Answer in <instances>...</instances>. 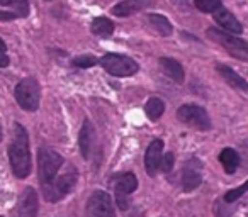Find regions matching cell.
Instances as JSON below:
<instances>
[{
	"label": "cell",
	"mask_w": 248,
	"mask_h": 217,
	"mask_svg": "<svg viewBox=\"0 0 248 217\" xmlns=\"http://www.w3.org/2000/svg\"><path fill=\"white\" fill-rule=\"evenodd\" d=\"M194 4L201 12H216L221 9V0H194Z\"/></svg>",
	"instance_id": "obj_23"
},
{
	"label": "cell",
	"mask_w": 248,
	"mask_h": 217,
	"mask_svg": "<svg viewBox=\"0 0 248 217\" xmlns=\"http://www.w3.org/2000/svg\"><path fill=\"white\" fill-rule=\"evenodd\" d=\"M38 165L39 182H41V185H46L56 178L60 168L63 166V158L51 148H41L38 153Z\"/></svg>",
	"instance_id": "obj_5"
},
{
	"label": "cell",
	"mask_w": 248,
	"mask_h": 217,
	"mask_svg": "<svg viewBox=\"0 0 248 217\" xmlns=\"http://www.w3.org/2000/svg\"><path fill=\"white\" fill-rule=\"evenodd\" d=\"M150 21V26L158 32L160 36H170L173 32V28L172 24L169 22V19L165 15H160V14H152L148 17Z\"/></svg>",
	"instance_id": "obj_19"
},
{
	"label": "cell",
	"mask_w": 248,
	"mask_h": 217,
	"mask_svg": "<svg viewBox=\"0 0 248 217\" xmlns=\"http://www.w3.org/2000/svg\"><path fill=\"white\" fill-rule=\"evenodd\" d=\"M87 217H116V210H114V203L109 193L97 190L89 197Z\"/></svg>",
	"instance_id": "obj_9"
},
{
	"label": "cell",
	"mask_w": 248,
	"mask_h": 217,
	"mask_svg": "<svg viewBox=\"0 0 248 217\" xmlns=\"http://www.w3.org/2000/svg\"><path fill=\"white\" fill-rule=\"evenodd\" d=\"M72 63H73V66H77V68H90V66L97 65V59L90 55H83V56L73 58Z\"/></svg>",
	"instance_id": "obj_25"
},
{
	"label": "cell",
	"mask_w": 248,
	"mask_h": 217,
	"mask_svg": "<svg viewBox=\"0 0 248 217\" xmlns=\"http://www.w3.org/2000/svg\"><path fill=\"white\" fill-rule=\"evenodd\" d=\"M217 72H219V75L223 76V80L228 83V85H231L233 88H238V90H243V92H248V83L245 82V78H241L240 75H238L234 70H231L230 66L226 65H217L216 66Z\"/></svg>",
	"instance_id": "obj_17"
},
{
	"label": "cell",
	"mask_w": 248,
	"mask_h": 217,
	"mask_svg": "<svg viewBox=\"0 0 248 217\" xmlns=\"http://www.w3.org/2000/svg\"><path fill=\"white\" fill-rule=\"evenodd\" d=\"M145 112L152 121H158L163 116V112H165V103H163V100L158 99V97H152V99L145 103Z\"/></svg>",
	"instance_id": "obj_21"
},
{
	"label": "cell",
	"mask_w": 248,
	"mask_h": 217,
	"mask_svg": "<svg viewBox=\"0 0 248 217\" xmlns=\"http://www.w3.org/2000/svg\"><path fill=\"white\" fill-rule=\"evenodd\" d=\"M138 188V178L135 173H123L114 180V193H116V202L121 210H128L129 197Z\"/></svg>",
	"instance_id": "obj_8"
},
{
	"label": "cell",
	"mask_w": 248,
	"mask_h": 217,
	"mask_svg": "<svg viewBox=\"0 0 248 217\" xmlns=\"http://www.w3.org/2000/svg\"><path fill=\"white\" fill-rule=\"evenodd\" d=\"M177 119L184 124L190 126L199 131H209L211 129V119L206 109L196 103H186L177 111Z\"/></svg>",
	"instance_id": "obj_7"
},
{
	"label": "cell",
	"mask_w": 248,
	"mask_h": 217,
	"mask_svg": "<svg viewBox=\"0 0 248 217\" xmlns=\"http://www.w3.org/2000/svg\"><path fill=\"white\" fill-rule=\"evenodd\" d=\"M92 32L97 36H100V38H109L110 34L114 32V24L110 19L107 17H95L92 21Z\"/></svg>",
	"instance_id": "obj_20"
},
{
	"label": "cell",
	"mask_w": 248,
	"mask_h": 217,
	"mask_svg": "<svg viewBox=\"0 0 248 217\" xmlns=\"http://www.w3.org/2000/svg\"><path fill=\"white\" fill-rule=\"evenodd\" d=\"M0 5L14 7L16 14H17L19 17H28V12H29L28 0H0Z\"/></svg>",
	"instance_id": "obj_22"
},
{
	"label": "cell",
	"mask_w": 248,
	"mask_h": 217,
	"mask_svg": "<svg viewBox=\"0 0 248 217\" xmlns=\"http://www.w3.org/2000/svg\"><path fill=\"white\" fill-rule=\"evenodd\" d=\"M245 192H248V180L243 183L241 187H238V188H233V190H230V192L224 195V202H228V203H233L234 200H238L241 195H243Z\"/></svg>",
	"instance_id": "obj_24"
},
{
	"label": "cell",
	"mask_w": 248,
	"mask_h": 217,
	"mask_svg": "<svg viewBox=\"0 0 248 217\" xmlns=\"http://www.w3.org/2000/svg\"><path fill=\"white\" fill-rule=\"evenodd\" d=\"M2 138H4V132H2V126H0V141H2Z\"/></svg>",
	"instance_id": "obj_28"
},
{
	"label": "cell",
	"mask_w": 248,
	"mask_h": 217,
	"mask_svg": "<svg viewBox=\"0 0 248 217\" xmlns=\"http://www.w3.org/2000/svg\"><path fill=\"white\" fill-rule=\"evenodd\" d=\"M93 138H95V131H93V126L89 119H85L82 124L78 134V146H80V153L85 159L90 158V151H92L93 146Z\"/></svg>",
	"instance_id": "obj_15"
},
{
	"label": "cell",
	"mask_w": 248,
	"mask_h": 217,
	"mask_svg": "<svg viewBox=\"0 0 248 217\" xmlns=\"http://www.w3.org/2000/svg\"><path fill=\"white\" fill-rule=\"evenodd\" d=\"M153 5H155V0H124V2L114 5L110 12L117 17H129V15L145 11L148 7H153Z\"/></svg>",
	"instance_id": "obj_13"
},
{
	"label": "cell",
	"mask_w": 248,
	"mask_h": 217,
	"mask_svg": "<svg viewBox=\"0 0 248 217\" xmlns=\"http://www.w3.org/2000/svg\"><path fill=\"white\" fill-rule=\"evenodd\" d=\"M160 68L165 73L169 78H172L175 83H182L184 78H186V73H184V68L179 61H175L173 58H160Z\"/></svg>",
	"instance_id": "obj_16"
},
{
	"label": "cell",
	"mask_w": 248,
	"mask_h": 217,
	"mask_svg": "<svg viewBox=\"0 0 248 217\" xmlns=\"http://www.w3.org/2000/svg\"><path fill=\"white\" fill-rule=\"evenodd\" d=\"M207 36H209L213 41H216L219 46H223L230 55H233L234 58L248 61V41L236 38L234 34H230L226 31H221V29L209 28L207 29Z\"/></svg>",
	"instance_id": "obj_3"
},
{
	"label": "cell",
	"mask_w": 248,
	"mask_h": 217,
	"mask_svg": "<svg viewBox=\"0 0 248 217\" xmlns=\"http://www.w3.org/2000/svg\"><path fill=\"white\" fill-rule=\"evenodd\" d=\"M19 217H36L38 216V193L32 187L22 190L17 203Z\"/></svg>",
	"instance_id": "obj_12"
},
{
	"label": "cell",
	"mask_w": 248,
	"mask_h": 217,
	"mask_svg": "<svg viewBox=\"0 0 248 217\" xmlns=\"http://www.w3.org/2000/svg\"><path fill=\"white\" fill-rule=\"evenodd\" d=\"M48 2H49V0H48Z\"/></svg>",
	"instance_id": "obj_29"
},
{
	"label": "cell",
	"mask_w": 248,
	"mask_h": 217,
	"mask_svg": "<svg viewBox=\"0 0 248 217\" xmlns=\"http://www.w3.org/2000/svg\"><path fill=\"white\" fill-rule=\"evenodd\" d=\"M0 49H5V43L2 41V38H0Z\"/></svg>",
	"instance_id": "obj_27"
},
{
	"label": "cell",
	"mask_w": 248,
	"mask_h": 217,
	"mask_svg": "<svg viewBox=\"0 0 248 217\" xmlns=\"http://www.w3.org/2000/svg\"><path fill=\"white\" fill-rule=\"evenodd\" d=\"M214 21H216L224 31L230 32V34L236 36V34H241V32H243V26L240 24V21H238L230 11H226V9H223V7L217 9V11L214 12Z\"/></svg>",
	"instance_id": "obj_14"
},
{
	"label": "cell",
	"mask_w": 248,
	"mask_h": 217,
	"mask_svg": "<svg viewBox=\"0 0 248 217\" xmlns=\"http://www.w3.org/2000/svg\"><path fill=\"white\" fill-rule=\"evenodd\" d=\"M99 63L112 76H131L140 70V65L135 59L117 53H107L100 58Z\"/></svg>",
	"instance_id": "obj_4"
},
{
	"label": "cell",
	"mask_w": 248,
	"mask_h": 217,
	"mask_svg": "<svg viewBox=\"0 0 248 217\" xmlns=\"http://www.w3.org/2000/svg\"><path fill=\"white\" fill-rule=\"evenodd\" d=\"M14 97L24 111H28V112L38 111L39 100H41V88H39V83L36 82L34 78H31V76L22 78L21 82L16 85Z\"/></svg>",
	"instance_id": "obj_2"
},
{
	"label": "cell",
	"mask_w": 248,
	"mask_h": 217,
	"mask_svg": "<svg viewBox=\"0 0 248 217\" xmlns=\"http://www.w3.org/2000/svg\"><path fill=\"white\" fill-rule=\"evenodd\" d=\"M9 161L11 168L17 178H26L31 173V151H29V138L21 124H16V136L9 146Z\"/></svg>",
	"instance_id": "obj_1"
},
{
	"label": "cell",
	"mask_w": 248,
	"mask_h": 217,
	"mask_svg": "<svg viewBox=\"0 0 248 217\" xmlns=\"http://www.w3.org/2000/svg\"><path fill=\"white\" fill-rule=\"evenodd\" d=\"M201 170H202V165L197 158H192L186 163L182 172V187L186 192H192L194 188L201 185V182H202Z\"/></svg>",
	"instance_id": "obj_10"
},
{
	"label": "cell",
	"mask_w": 248,
	"mask_h": 217,
	"mask_svg": "<svg viewBox=\"0 0 248 217\" xmlns=\"http://www.w3.org/2000/svg\"><path fill=\"white\" fill-rule=\"evenodd\" d=\"M173 161H175V156H173V153L172 151L165 153V156H163V159H162V170H163V172H165V173L172 172Z\"/></svg>",
	"instance_id": "obj_26"
},
{
	"label": "cell",
	"mask_w": 248,
	"mask_h": 217,
	"mask_svg": "<svg viewBox=\"0 0 248 217\" xmlns=\"http://www.w3.org/2000/svg\"><path fill=\"white\" fill-rule=\"evenodd\" d=\"M75 183H77V172H75V168L70 166L68 172L63 173L62 176L55 178L51 183L43 185V195H45V199L48 200V202H58L66 193L72 192Z\"/></svg>",
	"instance_id": "obj_6"
},
{
	"label": "cell",
	"mask_w": 248,
	"mask_h": 217,
	"mask_svg": "<svg viewBox=\"0 0 248 217\" xmlns=\"http://www.w3.org/2000/svg\"><path fill=\"white\" fill-rule=\"evenodd\" d=\"M219 163L223 165L226 173H234L238 165H240V155H238L233 148H224L223 151L219 153Z\"/></svg>",
	"instance_id": "obj_18"
},
{
	"label": "cell",
	"mask_w": 248,
	"mask_h": 217,
	"mask_svg": "<svg viewBox=\"0 0 248 217\" xmlns=\"http://www.w3.org/2000/svg\"><path fill=\"white\" fill-rule=\"evenodd\" d=\"M162 151H163V141L162 139H153L148 145L145 153V170L150 176H155L162 166Z\"/></svg>",
	"instance_id": "obj_11"
}]
</instances>
